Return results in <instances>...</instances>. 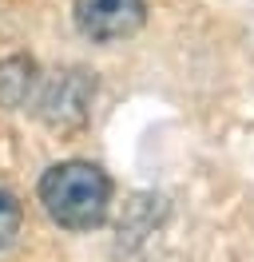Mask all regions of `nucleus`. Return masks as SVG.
Instances as JSON below:
<instances>
[{
  "mask_svg": "<svg viewBox=\"0 0 254 262\" xmlns=\"http://www.w3.org/2000/svg\"><path fill=\"white\" fill-rule=\"evenodd\" d=\"M95 83L83 72H64L60 80L48 88V96L40 99V112L48 123H76L88 112V99H92Z\"/></svg>",
  "mask_w": 254,
  "mask_h": 262,
  "instance_id": "nucleus-3",
  "label": "nucleus"
},
{
  "mask_svg": "<svg viewBox=\"0 0 254 262\" xmlns=\"http://www.w3.org/2000/svg\"><path fill=\"white\" fill-rule=\"evenodd\" d=\"M72 12H76V28L88 40L111 44V40L139 32L147 16V0H72Z\"/></svg>",
  "mask_w": 254,
  "mask_h": 262,
  "instance_id": "nucleus-2",
  "label": "nucleus"
},
{
  "mask_svg": "<svg viewBox=\"0 0 254 262\" xmlns=\"http://www.w3.org/2000/svg\"><path fill=\"white\" fill-rule=\"evenodd\" d=\"M16 230H20V203L8 191H0V250L12 246Z\"/></svg>",
  "mask_w": 254,
  "mask_h": 262,
  "instance_id": "nucleus-4",
  "label": "nucleus"
},
{
  "mask_svg": "<svg viewBox=\"0 0 254 262\" xmlns=\"http://www.w3.org/2000/svg\"><path fill=\"white\" fill-rule=\"evenodd\" d=\"M40 203L52 223L68 230H92L108 219L111 183L95 163H56L40 179Z\"/></svg>",
  "mask_w": 254,
  "mask_h": 262,
  "instance_id": "nucleus-1",
  "label": "nucleus"
}]
</instances>
